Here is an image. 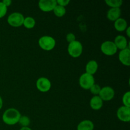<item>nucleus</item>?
<instances>
[{
  "label": "nucleus",
  "instance_id": "20",
  "mask_svg": "<svg viewBox=\"0 0 130 130\" xmlns=\"http://www.w3.org/2000/svg\"><path fill=\"white\" fill-rule=\"evenodd\" d=\"M105 3L111 8H119L123 5V1L122 0H105Z\"/></svg>",
  "mask_w": 130,
  "mask_h": 130
},
{
  "label": "nucleus",
  "instance_id": "2",
  "mask_svg": "<svg viewBox=\"0 0 130 130\" xmlns=\"http://www.w3.org/2000/svg\"><path fill=\"white\" fill-rule=\"evenodd\" d=\"M38 44L43 50L51 51L55 46L56 41L50 36H43L39 39Z\"/></svg>",
  "mask_w": 130,
  "mask_h": 130
},
{
  "label": "nucleus",
  "instance_id": "1",
  "mask_svg": "<svg viewBox=\"0 0 130 130\" xmlns=\"http://www.w3.org/2000/svg\"><path fill=\"white\" fill-rule=\"evenodd\" d=\"M21 117L20 112L14 108H10L4 112L2 116V120L7 125H15L19 123Z\"/></svg>",
  "mask_w": 130,
  "mask_h": 130
},
{
  "label": "nucleus",
  "instance_id": "5",
  "mask_svg": "<svg viewBox=\"0 0 130 130\" xmlns=\"http://www.w3.org/2000/svg\"><path fill=\"white\" fill-rule=\"evenodd\" d=\"M80 86L85 90H90V88L95 84V78L93 76L89 74L83 73L79 79Z\"/></svg>",
  "mask_w": 130,
  "mask_h": 130
},
{
  "label": "nucleus",
  "instance_id": "23",
  "mask_svg": "<svg viewBox=\"0 0 130 130\" xmlns=\"http://www.w3.org/2000/svg\"><path fill=\"white\" fill-rule=\"evenodd\" d=\"M90 91L94 96H97L99 95L100 90H101V87L100 85H97V84H94L90 88Z\"/></svg>",
  "mask_w": 130,
  "mask_h": 130
},
{
  "label": "nucleus",
  "instance_id": "27",
  "mask_svg": "<svg viewBox=\"0 0 130 130\" xmlns=\"http://www.w3.org/2000/svg\"><path fill=\"white\" fill-rule=\"evenodd\" d=\"M2 3L8 8V6H10V5H11L12 2H11V0H3V1H2Z\"/></svg>",
  "mask_w": 130,
  "mask_h": 130
},
{
  "label": "nucleus",
  "instance_id": "30",
  "mask_svg": "<svg viewBox=\"0 0 130 130\" xmlns=\"http://www.w3.org/2000/svg\"><path fill=\"white\" fill-rule=\"evenodd\" d=\"M3 105V99H2V98L0 96V110H1V108H2Z\"/></svg>",
  "mask_w": 130,
  "mask_h": 130
},
{
  "label": "nucleus",
  "instance_id": "18",
  "mask_svg": "<svg viewBox=\"0 0 130 130\" xmlns=\"http://www.w3.org/2000/svg\"><path fill=\"white\" fill-rule=\"evenodd\" d=\"M23 25L25 28L28 29H32L36 25L35 19L32 17H27L24 18Z\"/></svg>",
  "mask_w": 130,
  "mask_h": 130
},
{
  "label": "nucleus",
  "instance_id": "29",
  "mask_svg": "<svg viewBox=\"0 0 130 130\" xmlns=\"http://www.w3.org/2000/svg\"><path fill=\"white\" fill-rule=\"evenodd\" d=\"M20 130H32L31 128H30L29 127H22L20 128Z\"/></svg>",
  "mask_w": 130,
  "mask_h": 130
},
{
  "label": "nucleus",
  "instance_id": "19",
  "mask_svg": "<svg viewBox=\"0 0 130 130\" xmlns=\"http://www.w3.org/2000/svg\"><path fill=\"white\" fill-rule=\"evenodd\" d=\"M53 13L57 17H62L66 13V9L65 7L57 5L53 9Z\"/></svg>",
  "mask_w": 130,
  "mask_h": 130
},
{
  "label": "nucleus",
  "instance_id": "15",
  "mask_svg": "<svg viewBox=\"0 0 130 130\" xmlns=\"http://www.w3.org/2000/svg\"><path fill=\"white\" fill-rule=\"evenodd\" d=\"M98 68H99V65H98L97 62L94 60H91L89 61L86 64V72L93 76V74H95L97 71Z\"/></svg>",
  "mask_w": 130,
  "mask_h": 130
},
{
  "label": "nucleus",
  "instance_id": "11",
  "mask_svg": "<svg viewBox=\"0 0 130 130\" xmlns=\"http://www.w3.org/2000/svg\"><path fill=\"white\" fill-rule=\"evenodd\" d=\"M119 61L122 64L126 66H130V50L129 48L120 51L118 56Z\"/></svg>",
  "mask_w": 130,
  "mask_h": 130
},
{
  "label": "nucleus",
  "instance_id": "12",
  "mask_svg": "<svg viewBox=\"0 0 130 130\" xmlns=\"http://www.w3.org/2000/svg\"><path fill=\"white\" fill-rule=\"evenodd\" d=\"M116 46L117 48L120 50H124L128 48V41L126 38L124 36L118 35L115 38L114 41H113Z\"/></svg>",
  "mask_w": 130,
  "mask_h": 130
},
{
  "label": "nucleus",
  "instance_id": "6",
  "mask_svg": "<svg viewBox=\"0 0 130 130\" xmlns=\"http://www.w3.org/2000/svg\"><path fill=\"white\" fill-rule=\"evenodd\" d=\"M100 50L104 55L107 56H112L118 52V48L114 43L111 41H105L102 43Z\"/></svg>",
  "mask_w": 130,
  "mask_h": 130
},
{
  "label": "nucleus",
  "instance_id": "9",
  "mask_svg": "<svg viewBox=\"0 0 130 130\" xmlns=\"http://www.w3.org/2000/svg\"><path fill=\"white\" fill-rule=\"evenodd\" d=\"M57 5L56 0H40L38 3L39 9L44 12L53 11Z\"/></svg>",
  "mask_w": 130,
  "mask_h": 130
},
{
  "label": "nucleus",
  "instance_id": "16",
  "mask_svg": "<svg viewBox=\"0 0 130 130\" xmlns=\"http://www.w3.org/2000/svg\"><path fill=\"white\" fill-rule=\"evenodd\" d=\"M128 23L123 18H119L114 22V28L118 32H123L128 27Z\"/></svg>",
  "mask_w": 130,
  "mask_h": 130
},
{
  "label": "nucleus",
  "instance_id": "22",
  "mask_svg": "<svg viewBox=\"0 0 130 130\" xmlns=\"http://www.w3.org/2000/svg\"><path fill=\"white\" fill-rule=\"evenodd\" d=\"M123 104L124 106L127 107H130V92L127 91L123 95V99H122Z\"/></svg>",
  "mask_w": 130,
  "mask_h": 130
},
{
  "label": "nucleus",
  "instance_id": "3",
  "mask_svg": "<svg viewBox=\"0 0 130 130\" xmlns=\"http://www.w3.org/2000/svg\"><path fill=\"white\" fill-rule=\"evenodd\" d=\"M82 44L79 41H74L71 43H69L67 47V52L69 55L73 58H78L83 53Z\"/></svg>",
  "mask_w": 130,
  "mask_h": 130
},
{
  "label": "nucleus",
  "instance_id": "26",
  "mask_svg": "<svg viewBox=\"0 0 130 130\" xmlns=\"http://www.w3.org/2000/svg\"><path fill=\"white\" fill-rule=\"evenodd\" d=\"M70 3V0H57V4L63 7H66Z\"/></svg>",
  "mask_w": 130,
  "mask_h": 130
},
{
  "label": "nucleus",
  "instance_id": "28",
  "mask_svg": "<svg viewBox=\"0 0 130 130\" xmlns=\"http://www.w3.org/2000/svg\"><path fill=\"white\" fill-rule=\"evenodd\" d=\"M126 32L127 36H128V38H129V37H130V33H129V32H130V27H127V29H126Z\"/></svg>",
  "mask_w": 130,
  "mask_h": 130
},
{
  "label": "nucleus",
  "instance_id": "21",
  "mask_svg": "<svg viewBox=\"0 0 130 130\" xmlns=\"http://www.w3.org/2000/svg\"><path fill=\"white\" fill-rule=\"evenodd\" d=\"M19 123L22 127H28L30 124V118L27 116H21L19 121Z\"/></svg>",
  "mask_w": 130,
  "mask_h": 130
},
{
  "label": "nucleus",
  "instance_id": "4",
  "mask_svg": "<svg viewBox=\"0 0 130 130\" xmlns=\"http://www.w3.org/2000/svg\"><path fill=\"white\" fill-rule=\"evenodd\" d=\"M24 17L19 12H13L10 14L7 19L9 25L13 27H19L23 25Z\"/></svg>",
  "mask_w": 130,
  "mask_h": 130
},
{
  "label": "nucleus",
  "instance_id": "8",
  "mask_svg": "<svg viewBox=\"0 0 130 130\" xmlns=\"http://www.w3.org/2000/svg\"><path fill=\"white\" fill-rule=\"evenodd\" d=\"M99 96L103 101H110L115 96V91L110 86H104L101 88Z\"/></svg>",
  "mask_w": 130,
  "mask_h": 130
},
{
  "label": "nucleus",
  "instance_id": "24",
  "mask_svg": "<svg viewBox=\"0 0 130 130\" xmlns=\"http://www.w3.org/2000/svg\"><path fill=\"white\" fill-rule=\"evenodd\" d=\"M8 8L4 5L2 1L0 2V19L4 17L7 13Z\"/></svg>",
  "mask_w": 130,
  "mask_h": 130
},
{
  "label": "nucleus",
  "instance_id": "7",
  "mask_svg": "<svg viewBox=\"0 0 130 130\" xmlns=\"http://www.w3.org/2000/svg\"><path fill=\"white\" fill-rule=\"evenodd\" d=\"M36 88L39 91L43 93L48 92L52 88V83L49 79L41 77L36 81Z\"/></svg>",
  "mask_w": 130,
  "mask_h": 130
},
{
  "label": "nucleus",
  "instance_id": "13",
  "mask_svg": "<svg viewBox=\"0 0 130 130\" xmlns=\"http://www.w3.org/2000/svg\"><path fill=\"white\" fill-rule=\"evenodd\" d=\"M121 10L119 8H111L107 13V18L112 22H115L120 18Z\"/></svg>",
  "mask_w": 130,
  "mask_h": 130
},
{
  "label": "nucleus",
  "instance_id": "14",
  "mask_svg": "<svg viewBox=\"0 0 130 130\" xmlns=\"http://www.w3.org/2000/svg\"><path fill=\"white\" fill-rule=\"evenodd\" d=\"M104 101L100 99L99 95L93 96L90 101V105L92 109L95 110H100L103 106Z\"/></svg>",
  "mask_w": 130,
  "mask_h": 130
},
{
  "label": "nucleus",
  "instance_id": "25",
  "mask_svg": "<svg viewBox=\"0 0 130 130\" xmlns=\"http://www.w3.org/2000/svg\"><path fill=\"white\" fill-rule=\"evenodd\" d=\"M66 40L69 43H71L72 42L76 41V36L74 35V34L72 32L68 33L66 36Z\"/></svg>",
  "mask_w": 130,
  "mask_h": 130
},
{
  "label": "nucleus",
  "instance_id": "10",
  "mask_svg": "<svg viewBox=\"0 0 130 130\" xmlns=\"http://www.w3.org/2000/svg\"><path fill=\"white\" fill-rule=\"evenodd\" d=\"M117 117L122 122L128 123L130 121V107H120L117 110Z\"/></svg>",
  "mask_w": 130,
  "mask_h": 130
},
{
  "label": "nucleus",
  "instance_id": "17",
  "mask_svg": "<svg viewBox=\"0 0 130 130\" xmlns=\"http://www.w3.org/2000/svg\"><path fill=\"white\" fill-rule=\"evenodd\" d=\"M94 124L90 120H83L77 126V130H93Z\"/></svg>",
  "mask_w": 130,
  "mask_h": 130
}]
</instances>
